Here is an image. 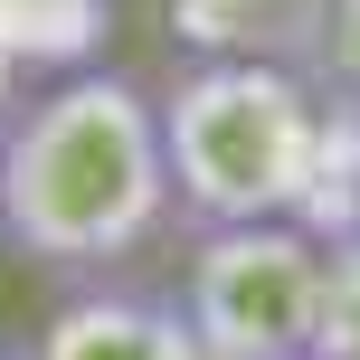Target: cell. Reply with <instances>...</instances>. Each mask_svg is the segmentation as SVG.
<instances>
[{"mask_svg":"<svg viewBox=\"0 0 360 360\" xmlns=\"http://www.w3.org/2000/svg\"><path fill=\"white\" fill-rule=\"evenodd\" d=\"M19 86H29V76H19V67H10V57H0V133H10V124H19V105H29V95H19Z\"/></svg>","mask_w":360,"mask_h":360,"instance_id":"9","label":"cell"},{"mask_svg":"<svg viewBox=\"0 0 360 360\" xmlns=\"http://www.w3.org/2000/svg\"><path fill=\"white\" fill-rule=\"evenodd\" d=\"M171 228L162 114L133 76L76 67L0 133V237L48 275H105Z\"/></svg>","mask_w":360,"mask_h":360,"instance_id":"1","label":"cell"},{"mask_svg":"<svg viewBox=\"0 0 360 360\" xmlns=\"http://www.w3.org/2000/svg\"><path fill=\"white\" fill-rule=\"evenodd\" d=\"M313 275H323V237H313L304 218H228V228H190L180 323H190L199 360H304Z\"/></svg>","mask_w":360,"mask_h":360,"instance_id":"3","label":"cell"},{"mask_svg":"<svg viewBox=\"0 0 360 360\" xmlns=\"http://www.w3.org/2000/svg\"><path fill=\"white\" fill-rule=\"evenodd\" d=\"M105 0H0V57L19 76H76L105 48Z\"/></svg>","mask_w":360,"mask_h":360,"instance_id":"6","label":"cell"},{"mask_svg":"<svg viewBox=\"0 0 360 360\" xmlns=\"http://www.w3.org/2000/svg\"><path fill=\"white\" fill-rule=\"evenodd\" d=\"M0 360H29V351H19V342H10V332H0Z\"/></svg>","mask_w":360,"mask_h":360,"instance_id":"10","label":"cell"},{"mask_svg":"<svg viewBox=\"0 0 360 360\" xmlns=\"http://www.w3.org/2000/svg\"><path fill=\"white\" fill-rule=\"evenodd\" d=\"M323 10L332 0H162V38L180 57H275L323 76Z\"/></svg>","mask_w":360,"mask_h":360,"instance_id":"5","label":"cell"},{"mask_svg":"<svg viewBox=\"0 0 360 360\" xmlns=\"http://www.w3.org/2000/svg\"><path fill=\"white\" fill-rule=\"evenodd\" d=\"M29 360H199L180 304L162 294H124V285H86L38 323Z\"/></svg>","mask_w":360,"mask_h":360,"instance_id":"4","label":"cell"},{"mask_svg":"<svg viewBox=\"0 0 360 360\" xmlns=\"http://www.w3.org/2000/svg\"><path fill=\"white\" fill-rule=\"evenodd\" d=\"M162 162H171V218L228 228V218H294L323 124V76L275 57H190L162 95Z\"/></svg>","mask_w":360,"mask_h":360,"instance_id":"2","label":"cell"},{"mask_svg":"<svg viewBox=\"0 0 360 360\" xmlns=\"http://www.w3.org/2000/svg\"><path fill=\"white\" fill-rule=\"evenodd\" d=\"M323 76L360 86V0H332L323 10Z\"/></svg>","mask_w":360,"mask_h":360,"instance_id":"8","label":"cell"},{"mask_svg":"<svg viewBox=\"0 0 360 360\" xmlns=\"http://www.w3.org/2000/svg\"><path fill=\"white\" fill-rule=\"evenodd\" d=\"M304 360H360V228L323 237V275H313V332Z\"/></svg>","mask_w":360,"mask_h":360,"instance_id":"7","label":"cell"}]
</instances>
